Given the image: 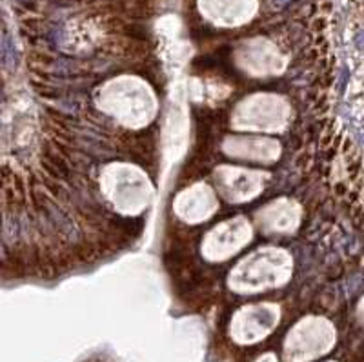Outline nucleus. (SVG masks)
Listing matches in <instances>:
<instances>
[{
	"label": "nucleus",
	"instance_id": "nucleus-1",
	"mask_svg": "<svg viewBox=\"0 0 364 362\" xmlns=\"http://www.w3.org/2000/svg\"><path fill=\"white\" fill-rule=\"evenodd\" d=\"M257 362H277V357H275L273 353H266V355H262V357L259 358Z\"/></svg>",
	"mask_w": 364,
	"mask_h": 362
}]
</instances>
